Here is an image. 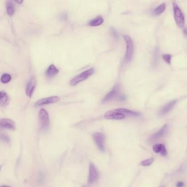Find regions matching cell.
I'll list each match as a JSON object with an SVG mask.
<instances>
[{
    "label": "cell",
    "instance_id": "ba28073f",
    "mask_svg": "<svg viewBox=\"0 0 187 187\" xmlns=\"http://www.w3.org/2000/svg\"><path fill=\"white\" fill-rule=\"evenodd\" d=\"M60 101V98L57 96H52L47 98L40 99L35 103L36 107L44 106L46 104H52V103H56L57 102Z\"/></svg>",
    "mask_w": 187,
    "mask_h": 187
},
{
    "label": "cell",
    "instance_id": "6da1fadb",
    "mask_svg": "<svg viewBox=\"0 0 187 187\" xmlns=\"http://www.w3.org/2000/svg\"><path fill=\"white\" fill-rule=\"evenodd\" d=\"M124 40L126 43V52L124 56V62L126 63L130 62L134 53V46L132 38L128 36V35H124L123 36Z\"/></svg>",
    "mask_w": 187,
    "mask_h": 187
},
{
    "label": "cell",
    "instance_id": "f1b7e54d",
    "mask_svg": "<svg viewBox=\"0 0 187 187\" xmlns=\"http://www.w3.org/2000/svg\"><path fill=\"white\" fill-rule=\"evenodd\" d=\"M17 2L19 3H21L23 2H22V1H17Z\"/></svg>",
    "mask_w": 187,
    "mask_h": 187
},
{
    "label": "cell",
    "instance_id": "277c9868",
    "mask_svg": "<svg viewBox=\"0 0 187 187\" xmlns=\"http://www.w3.org/2000/svg\"><path fill=\"white\" fill-rule=\"evenodd\" d=\"M38 116L40 129L43 131H46L49 126V117L48 113L45 109H42L39 112Z\"/></svg>",
    "mask_w": 187,
    "mask_h": 187
},
{
    "label": "cell",
    "instance_id": "603a6c76",
    "mask_svg": "<svg viewBox=\"0 0 187 187\" xmlns=\"http://www.w3.org/2000/svg\"><path fill=\"white\" fill-rule=\"evenodd\" d=\"M154 161V159L153 158H149L145 160L142 161L141 162V165L143 166H150L152 164Z\"/></svg>",
    "mask_w": 187,
    "mask_h": 187
},
{
    "label": "cell",
    "instance_id": "2e32d148",
    "mask_svg": "<svg viewBox=\"0 0 187 187\" xmlns=\"http://www.w3.org/2000/svg\"><path fill=\"white\" fill-rule=\"evenodd\" d=\"M117 111L120 112L121 113H123V114L125 115H129L131 116H139L141 115L140 113H138V112H136L134 111H130V110H129L127 109H125V108H119V109H116Z\"/></svg>",
    "mask_w": 187,
    "mask_h": 187
},
{
    "label": "cell",
    "instance_id": "ffe728a7",
    "mask_svg": "<svg viewBox=\"0 0 187 187\" xmlns=\"http://www.w3.org/2000/svg\"><path fill=\"white\" fill-rule=\"evenodd\" d=\"M7 5V12L8 15H13L14 13V5L11 1H8Z\"/></svg>",
    "mask_w": 187,
    "mask_h": 187
},
{
    "label": "cell",
    "instance_id": "9c48e42d",
    "mask_svg": "<svg viewBox=\"0 0 187 187\" xmlns=\"http://www.w3.org/2000/svg\"><path fill=\"white\" fill-rule=\"evenodd\" d=\"M0 127L14 131L16 128V125L14 121L10 119L5 118L0 119Z\"/></svg>",
    "mask_w": 187,
    "mask_h": 187
},
{
    "label": "cell",
    "instance_id": "cb8c5ba5",
    "mask_svg": "<svg viewBox=\"0 0 187 187\" xmlns=\"http://www.w3.org/2000/svg\"><path fill=\"white\" fill-rule=\"evenodd\" d=\"M163 59L168 64H170L171 63V55L169 54H164L162 56Z\"/></svg>",
    "mask_w": 187,
    "mask_h": 187
},
{
    "label": "cell",
    "instance_id": "52a82bcc",
    "mask_svg": "<svg viewBox=\"0 0 187 187\" xmlns=\"http://www.w3.org/2000/svg\"><path fill=\"white\" fill-rule=\"evenodd\" d=\"M99 177V172L96 167L94 164L90 163L89 166V175L88 178V182L89 184H92L97 180Z\"/></svg>",
    "mask_w": 187,
    "mask_h": 187
},
{
    "label": "cell",
    "instance_id": "f546056e",
    "mask_svg": "<svg viewBox=\"0 0 187 187\" xmlns=\"http://www.w3.org/2000/svg\"><path fill=\"white\" fill-rule=\"evenodd\" d=\"M1 167H1V166H0V171H1Z\"/></svg>",
    "mask_w": 187,
    "mask_h": 187
},
{
    "label": "cell",
    "instance_id": "484cf974",
    "mask_svg": "<svg viewBox=\"0 0 187 187\" xmlns=\"http://www.w3.org/2000/svg\"><path fill=\"white\" fill-rule=\"evenodd\" d=\"M177 187H183L184 186V183L182 182H178L176 185Z\"/></svg>",
    "mask_w": 187,
    "mask_h": 187
},
{
    "label": "cell",
    "instance_id": "4316f807",
    "mask_svg": "<svg viewBox=\"0 0 187 187\" xmlns=\"http://www.w3.org/2000/svg\"><path fill=\"white\" fill-rule=\"evenodd\" d=\"M119 99L121 101H125V100L126 97L125 96H121L119 97Z\"/></svg>",
    "mask_w": 187,
    "mask_h": 187
},
{
    "label": "cell",
    "instance_id": "8fae6325",
    "mask_svg": "<svg viewBox=\"0 0 187 187\" xmlns=\"http://www.w3.org/2000/svg\"><path fill=\"white\" fill-rule=\"evenodd\" d=\"M168 130V125L166 124V125H164L158 132H156L155 134H153L150 138V140L152 141H154L160 139V138L163 137L166 134Z\"/></svg>",
    "mask_w": 187,
    "mask_h": 187
},
{
    "label": "cell",
    "instance_id": "4fadbf2b",
    "mask_svg": "<svg viewBox=\"0 0 187 187\" xmlns=\"http://www.w3.org/2000/svg\"><path fill=\"white\" fill-rule=\"evenodd\" d=\"M59 72V70L54 64H51L48 67L45 72V75L49 79H52Z\"/></svg>",
    "mask_w": 187,
    "mask_h": 187
},
{
    "label": "cell",
    "instance_id": "4dcf8cb0",
    "mask_svg": "<svg viewBox=\"0 0 187 187\" xmlns=\"http://www.w3.org/2000/svg\"><path fill=\"white\" fill-rule=\"evenodd\" d=\"M87 187V186H84V187Z\"/></svg>",
    "mask_w": 187,
    "mask_h": 187
},
{
    "label": "cell",
    "instance_id": "3957f363",
    "mask_svg": "<svg viewBox=\"0 0 187 187\" xmlns=\"http://www.w3.org/2000/svg\"><path fill=\"white\" fill-rule=\"evenodd\" d=\"M173 10L176 23L179 28H183L185 26V18L182 10L176 3H173Z\"/></svg>",
    "mask_w": 187,
    "mask_h": 187
},
{
    "label": "cell",
    "instance_id": "44dd1931",
    "mask_svg": "<svg viewBox=\"0 0 187 187\" xmlns=\"http://www.w3.org/2000/svg\"><path fill=\"white\" fill-rule=\"evenodd\" d=\"M159 48H155V50H154V55H153V65L154 67H156L158 65V60H159Z\"/></svg>",
    "mask_w": 187,
    "mask_h": 187
},
{
    "label": "cell",
    "instance_id": "5b68a950",
    "mask_svg": "<svg viewBox=\"0 0 187 187\" xmlns=\"http://www.w3.org/2000/svg\"><path fill=\"white\" fill-rule=\"evenodd\" d=\"M93 139L94 140L95 144L97 146V148L100 150L101 151H105V146H104V134L102 133L96 132L94 133L92 135Z\"/></svg>",
    "mask_w": 187,
    "mask_h": 187
},
{
    "label": "cell",
    "instance_id": "8992f818",
    "mask_svg": "<svg viewBox=\"0 0 187 187\" xmlns=\"http://www.w3.org/2000/svg\"><path fill=\"white\" fill-rule=\"evenodd\" d=\"M104 117L108 120H123L125 118V115L123 113L117 111L115 109L114 111H107L105 113Z\"/></svg>",
    "mask_w": 187,
    "mask_h": 187
},
{
    "label": "cell",
    "instance_id": "e0dca14e",
    "mask_svg": "<svg viewBox=\"0 0 187 187\" xmlns=\"http://www.w3.org/2000/svg\"><path fill=\"white\" fill-rule=\"evenodd\" d=\"M9 97L6 92L5 91H0V106L6 107L8 104Z\"/></svg>",
    "mask_w": 187,
    "mask_h": 187
},
{
    "label": "cell",
    "instance_id": "7402d4cb",
    "mask_svg": "<svg viewBox=\"0 0 187 187\" xmlns=\"http://www.w3.org/2000/svg\"><path fill=\"white\" fill-rule=\"evenodd\" d=\"M12 77L8 74H4L1 77V81L3 84H7L11 80Z\"/></svg>",
    "mask_w": 187,
    "mask_h": 187
},
{
    "label": "cell",
    "instance_id": "9a60e30c",
    "mask_svg": "<svg viewBox=\"0 0 187 187\" xmlns=\"http://www.w3.org/2000/svg\"><path fill=\"white\" fill-rule=\"evenodd\" d=\"M176 102L177 101L175 100V101H171L170 102L166 104V105L162 108V109L160 111V114L161 115H164L168 114L170 111L172 109L174 106H175Z\"/></svg>",
    "mask_w": 187,
    "mask_h": 187
},
{
    "label": "cell",
    "instance_id": "83f0119b",
    "mask_svg": "<svg viewBox=\"0 0 187 187\" xmlns=\"http://www.w3.org/2000/svg\"><path fill=\"white\" fill-rule=\"evenodd\" d=\"M0 187H10V186H8V185H2V186H1Z\"/></svg>",
    "mask_w": 187,
    "mask_h": 187
},
{
    "label": "cell",
    "instance_id": "30bf717a",
    "mask_svg": "<svg viewBox=\"0 0 187 187\" xmlns=\"http://www.w3.org/2000/svg\"><path fill=\"white\" fill-rule=\"evenodd\" d=\"M119 91V87L118 85H117L114 87L113 89H112L111 91H109L105 96L104 99H102V103H107L109 101L113 100L118 95Z\"/></svg>",
    "mask_w": 187,
    "mask_h": 187
},
{
    "label": "cell",
    "instance_id": "5bb4252c",
    "mask_svg": "<svg viewBox=\"0 0 187 187\" xmlns=\"http://www.w3.org/2000/svg\"><path fill=\"white\" fill-rule=\"evenodd\" d=\"M153 150L155 153H159L161 155L165 156L168 155V151L164 144H157L154 145L153 147Z\"/></svg>",
    "mask_w": 187,
    "mask_h": 187
},
{
    "label": "cell",
    "instance_id": "7c38bea8",
    "mask_svg": "<svg viewBox=\"0 0 187 187\" xmlns=\"http://www.w3.org/2000/svg\"><path fill=\"white\" fill-rule=\"evenodd\" d=\"M36 85V81L34 77H31V79L28 81L26 88V95L29 97H31V96L32 95L33 91L35 89Z\"/></svg>",
    "mask_w": 187,
    "mask_h": 187
},
{
    "label": "cell",
    "instance_id": "ac0fdd59",
    "mask_svg": "<svg viewBox=\"0 0 187 187\" xmlns=\"http://www.w3.org/2000/svg\"><path fill=\"white\" fill-rule=\"evenodd\" d=\"M104 22V20L103 19V18L101 16H98L96 17L94 19H92L91 20L89 23V25L91 27H97L101 25V24Z\"/></svg>",
    "mask_w": 187,
    "mask_h": 187
},
{
    "label": "cell",
    "instance_id": "d4e9b609",
    "mask_svg": "<svg viewBox=\"0 0 187 187\" xmlns=\"http://www.w3.org/2000/svg\"><path fill=\"white\" fill-rule=\"evenodd\" d=\"M0 138H1L4 141H6L7 143L10 142V138L8 137L7 136H6V135H5V134L0 135Z\"/></svg>",
    "mask_w": 187,
    "mask_h": 187
},
{
    "label": "cell",
    "instance_id": "7a4b0ae2",
    "mask_svg": "<svg viewBox=\"0 0 187 187\" xmlns=\"http://www.w3.org/2000/svg\"><path fill=\"white\" fill-rule=\"evenodd\" d=\"M94 73V69L93 68H90L89 69L87 70L81 74L74 77L70 82V85L71 86H75L80 82L84 81L91 76Z\"/></svg>",
    "mask_w": 187,
    "mask_h": 187
},
{
    "label": "cell",
    "instance_id": "d6986e66",
    "mask_svg": "<svg viewBox=\"0 0 187 187\" xmlns=\"http://www.w3.org/2000/svg\"><path fill=\"white\" fill-rule=\"evenodd\" d=\"M166 8V5L165 3H162L159 5L158 7H156L153 11V14L155 15H159L162 14L165 10Z\"/></svg>",
    "mask_w": 187,
    "mask_h": 187
},
{
    "label": "cell",
    "instance_id": "1f68e13d",
    "mask_svg": "<svg viewBox=\"0 0 187 187\" xmlns=\"http://www.w3.org/2000/svg\"><path fill=\"white\" fill-rule=\"evenodd\" d=\"M163 187V186H162V187Z\"/></svg>",
    "mask_w": 187,
    "mask_h": 187
}]
</instances>
